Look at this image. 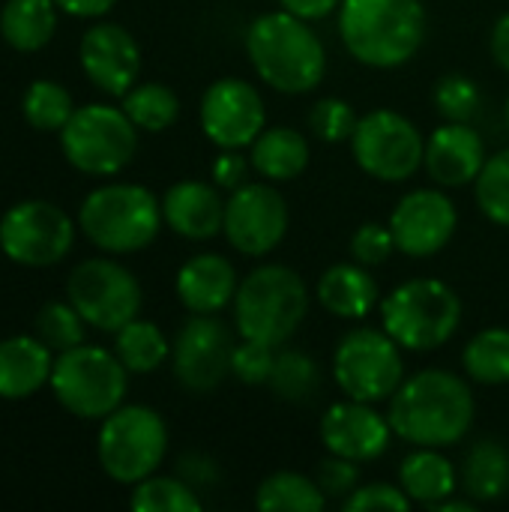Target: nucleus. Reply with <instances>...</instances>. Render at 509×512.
<instances>
[{
	"mask_svg": "<svg viewBox=\"0 0 509 512\" xmlns=\"http://www.w3.org/2000/svg\"><path fill=\"white\" fill-rule=\"evenodd\" d=\"M21 111H24V120L33 129H39V132H60L69 123L75 108H72V96H69L66 87H60L57 81L39 78V81H33L24 90Z\"/></svg>",
	"mask_w": 509,
	"mask_h": 512,
	"instance_id": "35",
	"label": "nucleus"
},
{
	"mask_svg": "<svg viewBox=\"0 0 509 512\" xmlns=\"http://www.w3.org/2000/svg\"><path fill=\"white\" fill-rule=\"evenodd\" d=\"M327 504L318 480L297 471H276L255 489V507L261 512H321Z\"/></svg>",
	"mask_w": 509,
	"mask_h": 512,
	"instance_id": "29",
	"label": "nucleus"
},
{
	"mask_svg": "<svg viewBox=\"0 0 509 512\" xmlns=\"http://www.w3.org/2000/svg\"><path fill=\"white\" fill-rule=\"evenodd\" d=\"M51 348L36 336H9L0 342V399H27L51 381Z\"/></svg>",
	"mask_w": 509,
	"mask_h": 512,
	"instance_id": "24",
	"label": "nucleus"
},
{
	"mask_svg": "<svg viewBox=\"0 0 509 512\" xmlns=\"http://www.w3.org/2000/svg\"><path fill=\"white\" fill-rule=\"evenodd\" d=\"M288 201L270 180H249L225 198V240L246 258L270 255L288 234Z\"/></svg>",
	"mask_w": 509,
	"mask_h": 512,
	"instance_id": "14",
	"label": "nucleus"
},
{
	"mask_svg": "<svg viewBox=\"0 0 509 512\" xmlns=\"http://www.w3.org/2000/svg\"><path fill=\"white\" fill-rule=\"evenodd\" d=\"M168 453V426L147 405H120L102 420L96 456L102 471L123 486L156 474Z\"/></svg>",
	"mask_w": 509,
	"mask_h": 512,
	"instance_id": "8",
	"label": "nucleus"
},
{
	"mask_svg": "<svg viewBox=\"0 0 509 512\" xmlns=\"http://www.w3.org/2000/svg\"><path fill=\"white\" fill-rule=\"evenodd\" d=\"M396 252L408 258H432L450 246L459 228V210L441 189H414L399 198L390 213Z\"/></svg>",
	"mask_w": 509,
	"mask_h": 512,
	"instance_id": "17",
	"label": "nucleus"
},
{
	"mask_svg": "<svg viewBox=\"0 0 509 512\" xmlns=\"http://www.w3.org/2000/svg\"><path fill=\"white\" fill-rule=\"evenodd\" d=\"M120 108L126 111V117L141 132H165L180 117V99L162 81H141V84H135L123 96Z\"/></svg>",
	"mask_w": 509,
	"mask_h": 512,
	"instance_id": "33",
	"label": "nucleus"
},
{
	"mask_svg": "<svg viewBox=\"0 0 509 512\" xmlns=\"http://www.w3.org/2000/svg\"><path fill=\"white\" fill-rule=\"evenodd\" d=\"M84 327H87V321L78 315V309L69 300L66 303H60V300L45 303L33 321L36 339H42L57 354H63L75 345H84Z\"/></svg>",
	"mask_w": 509,
	"mask_h": 512,
	"instance_id": "37",
	"label": "nucleus"
},
{
	"mask_svg": "<svg viewBox=\"0 0 509 512\" xmlns=\"http://www.w3.org/2000/svg\"><path fill=\"white\" fill-rule=\"evenodd\" d=\"M351 261L363 264V267H381L393 258L396 252V240L390 225L381 222H366L351 234Z\"/></svg>",
	"mask_w": 509,
	"mask_h": 512,
	"instance_id": "41",
	"label": "nucleus"
},
{
	"mask_svg": "<svg viewBox=\"0 0 509 512\" xmlns=\"http://www.w3.org/2000/svg\"><path fill=\"white\" fill-rule=\"evenodd\" d=\"M486 159L489 153L483 135L471 123L447 120L426 138L423 168L435 186L459 189V186H474Z\"/></svg>",
	"mask_w": 509,
	"mask_h": 512,
	"instance_id": "20",
	"label": "nucleus"
},
{
	"mask_svg": "<svg viewBox=\"0 0 509 512\" xmlns=\"http://www.w3.org/2000/svg\"><path fill=\"white\" fill-rule=\"evenodd\" d=\"M273 363H276V348L255 339H240L231 354V378H237L246 387L267 384Z\"/></svg>",
	"mask_w": 509,
	"mask_h": 512,
	"instance_id": "40",
	"label": "nucleus"
},
{
	"mask_svg": "<svg viewBox=\"0 0 509 512\" xmlns=\"http://www.w3.org/2000/svg\"><path fill=\"white\" fill-rule=\"evenodd\" d=\"M267 384H270L276 399L291 402V405H303L321 393V366L306 351H297V348L279 351L276 348V363H273Z\"/></svg>",
	"mask_w": 509,
	"mask_h": 512,
	"instance_id": "32",
	"label": "nucleus"
},
{
	"mask_svg": "<svg viewBox=\"0 0 509 512\" xmlns=\"http://www.w3.org/2000/svg\"><path fill=\"white\" fill-rule=\"evenodd\" d=\"M315 480H318L321 492L327 495V501H339L342 504L363 483V471H360V462H351V459L327 453V459L318 462Z\"/></svg>",
	"mask_w": 509,
	"mask_h": 512,
	"instance_id": "42",
	"label": "nucleus"
},
{
	"mask_svg": "<svg viewBox=\"0 0 509 512\" xmlns=\"http://www.w3.org/2000/svg\"><path fill=\"white\" fill-rule=\"evenodd\" d=\"M234 336L216 315H192L171 342V369L183 390L207 396L231 378Z\"/></svg>",
	"mask_w": 509,
	"mask_h": 512,
	"instance_id": "15",
	"label": "nucleus"
},
{
	"mask_svg": "<svg viewBox=\"0 0 509 512\" xmlns=\"http://www.w3.org/2000/svg\"><path fill=\"white\" fill-rule=\"evenodd\" d=\"M435 108L444 120H453V123H471L480 111V102H483V93L477 87L474 78L468 75H444L438 84H435Z\"/></svg>",
	"mask_w": 509,
	"mask_h": 512,
	"instance_id": "38",
	"label": "nucleus"
},
{
	"mask_svg": "<svg viewBox=\"0 0 509 512\" xmlns=\"http://www.w3.org/2000/svg\"><path fill=\"white\" fill-rule=\"evenodd\" d=\"M246 54L255 75L276 93H312L327 72V48L309 21L276 9L246 27Z\"/></svg>",
	"mask_w": 509,
	"mask_h": 512,
	"instance_id": "2",
	"label": "nucleus"
},
{
	"mask_svg": "<svg viewBox=\"0 0 509 512\" xmlns=\"http://www.w3.org/2000/svg\"><path fill=\"white\" fill-rule=\"evenodd\" d=\"M75 225L51 201H21L0 219V249L24 267H51L72 249Z\"/></svg>",
	"mask_w": 509,
	"mask_h": 512,
	"instance_id": "13",
	"label": "nucleus"
},
{
	"mask_svg": "<svg viewBox=\"0 0 509 512\" xmlns=\"http://www.w3.org/2000/svg\"><path fill=\"white\" fill-rule=\"evenodd\" d=\"M240 288V276L234 264L219 252L192 255L174 279L177 300L189 309V315H219L234 303Z\"/></svg>",
	"mask_w": 509,
	"mask_h": 512,
	"instance_id": "22",
	"label": "nucleus"
},
{
	"mask_svg": "<svg viewBox=\"0 0 509 512\" xmlns=\"http://www.w3.org/2000/svg\"><path fill=\"white\" fill-rule=\"evenodd\" d=\"M462 495L477 504H495L509 495V450L498 438L477 441L459 468Z\"/></svg>",
	"mask_w": 509,
	"mask_h": 512,
	"instance_id": "27",
	"label": "nucleus"
},
{
	"mask_svg": "<svg viewBox=\"0 0 509 512\" xmlns=\"http://www.w3.org/2000/svg\"><path fill=\"white\" fill-rule=\"evenodd\" d=\"M399 486L411 498V504L429 510L459 492V471L441 450L414 447L399 465Z\"/></svg>",
	"mask_w": 509,
	"mask_h": 512,
	"instance_id": "26",
	"label": "nucleus"
},
{
	"mask_svg": "<svg viewBox=\"0 0 509 512\" xmlns=\"http://www.w3.org/2000/svg\"><path fill=\"white\" fill-rule=\"evenodd\" d=\"M480 507L474 498H456V495H450V498H444V501H438L435 507H429L432 512H474Z\"/></svg>",
	"mask_w": 509,
	"mask_h": 512,
	"instance_id": "49",
	"label": "nucleus"
},
{
	"mask_svg": "<svg viewBox=\"0 0 509 512\" xmlns=\"http://www.w3.org/2000/svg\"><path fill=\"white\" fill-rule=\"evenodd\" d=\"M78 225L84 237L108 255L141 252L165 225L162 201L147 186L108 183L84 198L78 210Z\"/></svg>",
	"mask_w": 509,
	"mask_h": 512,
	"instance_id": "5",
	"label": "nucleus"
},
{
	"mask_svg": "<svg viewBox=\"0 0 509 512\" xmlns=\"http://www.w3.org/2000/svg\"><path fill=\"white\" fill-rule=\"evenodd\" d=\"M309 159H312V147H309L306 135L291 126H267L249 144L252 171L270 183L297 180L309 168Z\"/></svg>",
	"mask_w": 509,
	"mask_h": 512,
	"instance_id": "25",
	"label": "nucleus"
},
{
	"mask_svg": "<svg viewBox=\"0 0 509 512\" xmlns=\"http://www.w3.org/2000/svg\"><path fill=\"white\" fill-rule=\"evenodd\" d=\"M333 381L345 399L357 402H390L405 381L402 345L381 327L348 330L333 351Z\"/></svg>",
	"mask_w": 509,
	"mask_h": 512,
	"instance_id": "9",
	"label": "nucleus"
},
{
	"mask_svg": "<svg viewBox=\"0 0 509 512\" xmlns=\"http://www.w3.org/2000/svg\"><path fill=\"white\" fill-rule=\"evenodd\" d=\"M162 219L183 240H213L225 228L222 189L204 180H180L162 195Z\"/></svg>",
	"mask_w": 509,
	"mask_h": 512,
	"instance_id": "21",
	"label": "nucleus"
},
{
	"mask_svg": "<svg viewBox=\"0 0 509 512\" xmlns=\"http://www.w3.org/2000/svg\"><path fill=\"white\" fill-rule=\"evenodd\" d=\"M459 324V294L432 276L408 279L381 300V327L411 354L444 348L459 333Z\"/></svg>",
	"mask_w": 509,
	"mask_h": 512,
	"instance_id": "6",
	"label": "nucleus"
},
{
	"mask_svg": "<svg viewBox=\"0 0 509 512\" xmlns=\"http://www.w3.org/2000/svg\"><path fill=\"white\" fill-rule=\"evenodd\" d=\"M198 120L210 144L219 150H243L267 129V105L252 81L228 75L204 90Z\"/></svg>",
	"mask_w": 509,
	"mask_h": 512,
	"instance_id": "16",
	"label": "nucleus"
},
{
	"mask_svg": "<svg viewBox=\"0 0 509 512\" xmlns=\"http://www.w3.org/2000/svg\"><path fill=\"white\" fill-rule=\"evenodd\" d=\"M360 123V114L354 111L351 102L339 99V96H324L312 105L309 111V129L315 138H321L324 144H342L351 141L354 129Z\"/></svg>",
	"mask_w": 509,
	"mask_h": 512,
	"instance_id": "39",
	"label": "nucleus"
},
{
	"mask_svg": "<svg viewBox=\"0 0 509 512\" xmlns=\"http://www.w3.org/2000/svg\"><path fill=\"white\" fill-rule=\"evenodd\" d=\"M474 198L492 225L509 228V147L486 159L480 177L474 180Z\"/></svg>",
	"mask_w": 509,
	"mask_h": 512,
	"instance_id": "36",
	"label": "nucleus"
},
{
	"mask_svg": "<svg viewBox=\"0 0 509 512\" xmlns=\"http://www.w3.org/2000/svg\"><path fill=\"white\" fill-rule=\"evenodd\" d=\"M504 117H507V129H509V96H507V108H504Z\"/></svg>",
	"mask_w": 509,
	"mask_h": 512,
	"instance_id": "50",
	"label": "nucleus"
},
{
	"mask_svg": "<svg viewBox=\"0 0 509 512\" xmlns=\"http://www.w3.org/2000/svg\"><path fill=\"white\" fill-rule=\"evenodd\" d=\"M279 6L285 12H291V15H297V18L312 24V21H324L333 12H339L342 0H279Z\"/></svg>",
	"mask_w": 509,
	"mask_h": 512,
	"instance_id": "46",
	"label": "nucleus"
},
{
	"mask_svg": "<svg viewBox=\"0 0 509 512\" xmlns=\"http://www.w3.org/2000/svg\"><path fill=\"white\" fill-rule=\"evenodd\" d=\"M309 288L285 264H261L240 279L234 294V324L240 339L282 348L309 315Z\"/></svg>",
	"mask_w": 509,
	"mask_h": 512,
	"instance_id": "4",
	"label": "nucleus"
},
{
	"mask_svg": "<svg viewBox=\"0 0 509 512\" xmlns=\"http://www.w3.org/2000/svg\"><path fill=\"white\" fill-rule=\"evenodd\" d=\"M351 156L372 180L405 183L423 168L426 138L411 117L390 108H375L360 117L351 135Z\"/></svg>",
	"mask_w": 509,
	"mask_h": 512,
	"instance_id": "11",
	"label": "nucleus"
},
{
	"mask_svg": "<svg viewBox=\"0 0 509 512\" xmlns=\"http://www.w3.org/2000/svg\"><path fill=\"white\" fill-rule=\"evenodd\" d=\"M318 435L327 453L360 465L381 459L390 450V441L396 438L390 420L375 411V405L357 399L330 405L318 423Z\"/></svg>",
	"mask_w": 509,
	"mask_h": 512,
	"instance_id": "18",
	"label": "nucleus"
},
{
	"mask_svg": "<svg viewBox=\"0 0 509 512\" xmlns=\"http://www.w3.org/2000/svg\"><path fill=\"white\" fill-rule=\"evenodd\" d=\"M180 477H183L195 492H204V489H210V486L219 483L222 471H219V465H216L210 456H204V453H189V456L180 459Z\"/></svg>",
	"mask_w": 509,
	"mask_h": 512,
	"instance_id": "45",
	"label": "nucleus"
},
{
	"mask_svg": "<svg viewBox=\"0 0 509 512\" xmlns=\"http://www.w3.org/2000/svg\"><path fill=\"white\" fill-rule=\"evenodd\" d=\"M462 369L474 384H509V327L480 330L462 351Z\"/></svg>",
	"mask_w": 509,
	"mask_h": 512,
	"instance_id": "31",
	"label": "nucleus"
},
{
	"mask_svg": "<svg viewBox=\"0 0 509 512\" xmlns=\"http://www.w3.org/2000/svg\"><path fill=\"white\" fill-rule=\"evenodd\" d=\"M114 354L129 375H150L171 357V345L153 321L132 318L114 333Z\"/></svg>",
	"mask_w": 509,
	"mask_h": 512,
	"instance_id": "30",
	"label": "nucleus"
},
{
	"mask_svg": "<svg viewBox=\"0 0 509 512\" xmlns=\"http://www.w3.org/2000/svg\"><path fill=\"white\" fill-rule=\"evenodd\" d=\"M54 399L81 420H105L117 411L129 390V369L114 351L96 345H75L54 357L51 366Z\"/></svg>",
	"mask_w": 509,
	"mask_h": 512,
	"instance_id": "7",
	"label": "nucleus"
},
{
	"mask_svg": "<svg viewBox=\"0 0 509 512\" xmlns=\"http://www.w3.org/2000/svg\"><path fill=\"white\" fill-rule=\"evenodd\" d=\"M66 297L87 321V327L102 333H117L141 312L138 279L111 258L81 261L69 273Z\"/></svg>",
	"mask_w": 509,
	"mask_h": 512,
	"instance_id": "12",
	"label": "nucleus"
},
{
	"mask_svg": "<svg viewBox=\"0 0 509 512\" xmlns=\"http://www.w3.org/2000/svg\"><path fill=\"white\" fill-rule=\"evenodd\" d=\"M54 3L66 15H75V18H99L105 12H111L117 0H54Z\"/></svg>",
	"mask_w": 509,
	"mask_h": 512,
	"instance_id": "47",
	"label": "nucleus"
},
{
	"mask_svg": "<svg viewBox=\"0 0 509 512\" xmlns=\"http://www.w3.org/2000/svg\"><path fill=\"white\" fill-rule=\"evenodd\" d=\"M345 512H405L411 510V498L402 492V486L393 483H360L345 501H342Z\"/></svg>",
	"mask_w": 509,
	"mask_h": 512,
	"instance_id": "43",
	"label": "nucleus"
},
{
	"mask_svg": "<svg viewBox=\"0 0 509 512\" xmlns=\"http://www.w3.org/2000/svg\"><path fill=\"white\" fill-rule=\"evenodd\" d=\"M63 156L90 177L120 174L138 150V126L114 105H81L60 129Z\"/></svg>",
	"mask_w": 509,
	"mask_h": 512,
	"instance_id": "10",
	"label": "nucleus"
},
{
	"mask_svg": "<svg viewBox=\"0 0 509 512\" xmlns=\"http://www.w3.org/2000/svg\"><path fill=\"white\" fill-rule=\"evenodd\" d=\"M474 414L477 402L465 378L450 369H423L405 378L393 393L387 420L399 441L447 450L465 441L474 426Z\"/></svg>",
	"mask_w": 509,
	"mask_h": 512,
	"instance_id": "1",
	"label": "nucleus"
},
{
	"mask_svg": "<svg viewBox=\"0 0 509 512\" xmlns=\"http://www.w3.org/2000/svg\"><path fill=\"white\" fill-rule=\"evenodd\" d=\"M57 30L54 0H6L0 9V33L15 51H39Z\"/></svg>",
	"mask_w": 509,
	"mask_h": 512,
	"instance_id": "28",
	"label": "nucleus"
},
{
	"mask_svg": "<svg viewBox=\"0 0 509 512\" xmlns=\"http://www.w3.org/2000/svg\"><path fill=\"white\" fill-rule=\"evenodd\" d=\"M489 48H492L495 63H498L504 72H509V12H504V15L495 21L492 36H489Z\"/></svg>",
	"mask_w": 509,
	"mask_h": 512,
	"instance_id": "48",
	"label": "nucleus"
},
{
	"mask_svg": "<svg viewBox=\"0 0 509 512\" xmlns=\"http://www.w3.org/2000/svg\"><path fill=\"white\" fill-rule=\"evenodd\" d=\"M429 15L423 0H342L339 36L369 69H399L423 48Z\"/></svg>",
	"mask_w": 509,
	"mask_h": 512,
	"instance_id": "3",
	"label": "nucleus"
},
{
	"mask_svg": "<svg viewBox=\"0 0 509 512\" xmlns=\"http://www.w3.org/2000/svg\"><path fill=\"white\" fill-rule=\"evenodd\" d=\"M129 507L135 512H201V498L183 477L153 474L135 483Z\"/></svg>",
	"mask_w": 509,
	"mask_h": 512,
	"instance_id": "34",
	"label": "nucleus"
},
{
	"mask_svg": "<svg viewBox=\"0 0 509 512\" xmlns=\"http://www.w3.org/2000/svg\"><path fill=\"white\" fill-rule=\"evenodd\" d=\"M249 168H252L249 156H243L240 150H222L213 159V183L222 192H234L243 183H249Z\"/></svg>",
	"mask_w": 509,
	"mask_h": 512,
	"instance_id": "44",
	"label": "nucleus"
},
{
	"mask_svg": "<svg viewBox=\"0 0 509 512\" xmlns=\"http://www.w3.org/2000/svg\"><path fill=\"white\" fill-rule=\"evenodd\" d=\"M84 75L108 96H126L141 72V48L135 36L120 24H96L78 45Z\"/></svg>",
	"mask_w": 509,
	"mask_h": 512,
	"instance_id": "19",
	"label": "nucleus"
},
{
	"mask_svg": "<svg viewBox=\"0 0 509 512\" xmlns=\"http://www.w3.org/2000/svg\"><path fill=\"white\" fill-rule=\"evenodd\" d=\"M315 300L333 318L360 321V318H366L378 306L381 291H378V282L369 273V267H363L357 261H345V264L327 267L318 276Z\"/></svg>",
	"mask_w": 509,
	"mask_h": 512,
	"instance_id": "23",
	"label": "nucleus"
}]
</instances>
